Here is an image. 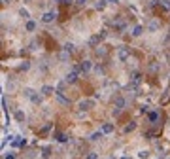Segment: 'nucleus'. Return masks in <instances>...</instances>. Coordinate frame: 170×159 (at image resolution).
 Listing matches in <instances>:
<instances>
[{
	"instance_id": "f257e3e1",
	"label": "nucleus",
	"mask_w": 170,
	"mask_h": 159,
	"mask_svg": "<svg viewBox=\"0 0 170 159\" xmlns=\"http://www.w3.org/2000/svg\"><path fill=\"white\" fill-rule=\"evenodd\" d=\"M140 80H142L140 72H132V74H130V85H129V87H130V89H134V87L140 83Z\"/></svg>"
},
{
	"instance_id": "f03ea898",
	"label": "nucleus",
	"mask_w": 170,
	"mask_h": 159,
	"mask_svg": "<svg viewBox=\"0 0 170 159\" xmlns=\"http://www.w3.org/2000/svg\"><path fill=\"white\" fill-rule=\"evenodd\" d=\"M55 19H57V14H55V12H47V14H44L42 21H44V23H53Z\"/></svg>"
},
{
	"instance_id": "7ed1b4c3",
	"label": "nucleus",
	"mask_w": 170,
	"mask_h": 159,
	"mask_svg": "<svg viewBox=\"0 0 170 159\" xmlns=\"http://www.w3.org/2000/svg\"><path fill=\"white\" fill-rule=\"evenodd\" d=\"M55 97H57V100L61 102V104H64V106H68V104H70V100H68L66 97H64L63 93H61V91H57V93H55Z\"/></svg>"
},
{
	"instance_id": "20e7f679",
	"label": "nucleus",
	"mask_w": 170,
	"mask_h": 159,
	"mask_svg": "<svg viewBox=\"0 0 170 159\" xmlns=\"http://www.w3.org/2000/svg\"><path fill=\"white\" fill-rule=\"evenodd\" d=\"M117 57H119L121 61H127V59H129V49H127V47H119V51H117Z\"/></svg>"
},
{
	"instance_id": "39448f33",
	"label": "nucleus",
	"mask_w": 170,
	"mask_h": 159,
	"mask_svg": "<svg viewBox=\"0 0 170 159\" xmlns=\"http://www.w3.org/2000/svg\"><path fill=\"white\" fill-rule=\"evenodd\" d=\"M94 106V100H81L80 102V110H89Z\"/></svg>"
},
{
	"instance_id": "423d86ee",
	"label": "nucleus",
	"mask_w": 170,
	"mask_h": 159,
	"mask_svg": "<svg viewBox=\"0 0 170 159\" xmlns=\"http://www.w3.org/2000/svg\"><path fill=\"white\" fill-rule=\"evenodd\" d=\"M64 82H66V83H76V82H78V72H70V74L66 76V80H64Z\"/></svg>"
},
{
	"instance_id": "0eeeda50",
	"label": "nucleus",
	"mask_w": 170,
	"mask_h": 159,
	"mask_svg": "<svg viewBox=\"0 0 170 159\" xmlns=\"http://www.w3.org/2000/svg\"><path fill=\"white\" fill-rule=\"evenodd\" d=\"M42 93H44V95L47 97V95H53V93H57V91H55L51 85H44V87H42Z\"/></svg>"
},
{
	"instance_id": "6e6552de",
	"label": "nucleus",
	"mask_w": 170,
	"mask_h": 159,
	"mask_svg": "<svg viewBox=\"0 0 170 159\" xmlns=\"http://www.w3.org/2000/svg\"><path fill=\"white\" fill-rule=\"evenodd\" d=\"M11 144H13L15 148H21V146H25V144H27V140H25V138H21V136H17V140H13Z\"/></svg>"
},
{
	"instance_id": "1a4fd4ad",
	"label": "nucleus",
	"mask_w": 170,
	"mask_h": 159,
	"mask_svg": "<svg viewBox=\"0 0 170 159\" xmlns=\"http://www.w3.org/2000/svg\"><path fill=\"white\" fill-rule=\"evenodd\" d=\"M89 68H91V61H83V63L80 64V70H81V72H87Z\"/></svg>"
},
{
	"instance_id": "9d476101",
	"label": "nucleus",
	"mask_w": 170,
	"mask_h": 159,
	"mask_svg": "<svg viewBox=\"0 0 170 159\" xmlns=\"http://www.w3.org/2000/svg\"><path fill=\"white\" fill-rule=\"evenodd\" d=\"M102 133H113V125L112 123H104L102 125Z\"/></svg>"
},
{
	"instance_id": "9b49d317",
	"label": "nucleus",
	"mask_w": 170,
	"mask_h": 159,
	"mask_svg": "<svg viewBox=\"0 0 170 159\" xmlns=\"http://www.w3.org/2000/svg\"><path fill=\"white\" fill-rule=\"evenodd\" d=\"M55 138H57L59 142H66V140H68V136L63 135V133H55Z\"/></svg>"
},
{
	"instance_id": "f8f14e48",
	"label": "nucleus",
	"mask_w": 170,
	"mask_h": 159,
	"mask_svg": "<svg viewBox=\"0 0 170 159\" xmlns=\"http://www.w3.org/2000/svg\"><path fill=\"white\" fill-rule=\"evenodd\" d=\"M102 135H104V133L102 131H96V133H93V135H91V140H100V138H102Z\"/></svg>"
},
{
	"instance_id": "ddd939ff",
	"label": "nucleus",
	"mask_w": 170,
	"mask_h": 159,
	"mask_svg": "<svg viewBox=\"0 0 170 159\" xmlns=\"http://www.w3.org/2000/svg\"><path fill=\"white\" fill-rule=\"evenodd\" d=\"M123 106H125V99H121V97H119V99H115V108H123Z\"/></svg>"
},
{
	"instance_id": "4468645a",
	"label": "nucleus",
	"mask_w": 170,
	"mask_h": 159,
	"mask_svg": "<svg viewBox=\"0 0 170 159\" xmlns=\"http://www.w3.org/2000/svg\"><path fill=\"white\" fill-rule=\"evenodd\" d=\"M148 118H149V121H151V123H155L157 119H159V114H157V112H149Z\"/></svg>"
},
{
	"instance_id": "2eb2a0df",
	"label": "nucleus",
	"mask_w": 170,
	"mask_h": 159,
	"mask_svg": "<svg viewBox=\"0 0 170 159\" xmlns=\"http://www.w3.org/2000/svg\"><path fill=\"white\" fill-rule=\"evenodd\" d=\"M134 127H136V123H134V121H130L129 125H125V133H130V131H134Z\"/></svg>"
},
{
	"instance_id": "dca6fc26",
	"label": "nucleus",
	"mask_w": 170,
	"mask_h": 159,
	"mask_svg": "<svg viewBox=\"0 0 170 159\" xmlns=\"http://www.w3.org/2000/svg\"><path fill=\"white\" fill-rule=\"evenodd\" d=\"M142 32H144V27H140V25H138V27H134V30H132V34H134V36H140Z\"/></svg>"
},
{
	"instance_id": "f3484780",
	"label": "nucleus",
	"mask_w": 170,
	"mask_h": 159,
	"mask_svg": "<svg viewBox=\"0 0 170 159\" xmlns=\"http://www.w3.org/2000/svg\"><path fill=\"white\" fill-rule=\"evenodd\" d=\"M15 119H17V121H23V119H25V114H23L21 110H17V112H15Z\"/></svg>"
},
{
	"instance_id": "a211bd4d",
	"label": "nucleus",
	"mask_w": 170,
	"mask_h": 159,
	"mask_svg": "<svg viewBox=\"0 0 170 159\" xmlns=\"http://www.w3.org/2000/svg\"><path fill=\"white\" fill-rule=\"evenodd\" d=\"M34 28H36V23H34V21H28V23H27V30H28V32H32Z\"/></svg>"
},
{
	"instance_id": "6ab92c4d",
	"label": "nucleus",
	"mask_w": 170,
	"mask_h": 159,
	"mask_svg": "<svg viewBox=\"0 0 170 159\" xmlns=\"http://www.w3.org/2000/svg\"><path fill=\"white\" fill-rule=\"evenodd\" d=\"M104 6H106V2H104V0H100V2H96V6H94V8L98 9V12H102V9H104Z\"/></svg>"
},
{
	"instance_id": "aec40b11",
	"label": "nucleus",
	"mask_w": 170,
	"mask_h": 159,
	"mask_svg": "<svg viewBox=\"0 0 170 159\" xmlns=\"http://www.w3.org/2000/svg\"><path fill=\"white\" fill-rule=\"evenodd\" d=\"M64 51L72 53V51H74V44H70V42H68V44H64Z\"/></svg>"
},
{
	"instance_id": "412c9836",
	"label": "nucleus",
	"mask_w": 170,
	"mask_h": 159,
	"mask_svg": "<svg viewBox=\"0 0 170 159\" xmlns=\"http://www.w3.org/2000/svg\"><path fill=\"white\" fill-rule=\"evenodd\" d=\"M30 100H32V102H36V104H40V102H42V97L40 95H32Z\"/></svg>"
},
{
	"instance_id": "4be33fe9",
	"label": "nucleus",
	"mask_w": 170,
	"mask_h": 159,
	"mask_svg": "<svg viewBox=\"0 0 170 159\" xmlns=\"http://www.w3.org/2000/svg\"><path fill=\"white\" fill-rule=\"evenodd\" d=\"M42 155H44V159H47V157L51 155V148H49V146H47V148H44V154H42Z\"/></svg>"
},
{
	"instance_id": "5701e85b",
	"label": "nucleus",
	"mask_w": 170,
	"mask_h": 159,
	"mask_svg": "<svg viewBox=\"0 0 170 159\" xmlns=\"http://www.w3.org/2000/svg\"><path fill=\"white\" fill-rule=\"evenodd\" d=\"M85 159H98V154H96V152H89Z\"/></svg>"
},
{
	"instance_id": "b1692460",
	"label": "nucleus",
	"mask_w": 170,
	"mask_h": 159,
	"mask_svg": "<svg viewBox=\"0 0 170 159\" xmlns=\"http://www.w3.org/2000/svg\"><path fill=\"white\" fill-rule=\"evenodd\" d=\"M161 6H163L165 9H170V0H163V2H161Z\"/></svg>"
},
{
	"instance_id": "393cba45",
	"label": "nucleus",
	"mask_w": 170,
	"mask_h": 159,
	"mask_svg": "<svg viewBox=\"0 0 170 159\" xmlns=\"http://www.w3.org/2000/svg\"><path fill=\"white\" fill-rule=\"evenodd\" d=\"M157 27H159V23H157V21H151V23H149V30H155Z\"/></svg>"
},
{
	"instance_id": "a878e982",
	"label": "nucleus",
	"mask_w": 170,
	"mask_h": 159,
	"mask_svg": "<svg viewBox=\"0 0 170 159\" xmlns=\"http://www.w3.org/2000/svg\"><path fill=\"white\" fill-rule=\"evenodd\" d=\"M148 155H149V152H140V154H138V157H140V159H146Z\"/></svg>"
},
{
	"instance_id": "bb28decb",
	"label": "nucleus",
	"mask_w": 170,
	"mask_h": 159,
	"mask_svg": "<svg viewBox=\"0 0 170 159\" xmlns=\"http://www.w3.org/2000/svg\"><path fill=\"white\" fill-rule=\"evenodd\" d=\"M68 55H70L68 51H63V53H61V61H66V59H68Z\"/></svg>"
},
{
	"instance_id": "cd10ccee",
	"label": "nucleus",
	"mask_w": 170,
	"mask_h": 159,
	"mask_svg": "<svg viewBox=\"0 0 170 159\" xmlns=\"http://www.w3.org/2000/svg\"><path fill=\"white\" fill-rule=\"evenodd\" d=\"M51 129V123H47V125H44V127H42V133H47Z\"/></svg>"
},
{
	"instance_id": "c85d7f7f",
	"label": "nucleus",
	"mask_w": 170,
	"mask_h": 159,
	"mask_svg": "<svg viewBox=\"0 0 170 159\" xmlns=\"http://www.w3.org/2000/svg\"><path fill=\"white\" fill-rule=\"evenodd\" d=\"M4 159H15V154H6Z\"/></svg>"
},
{
	"instance_id": "c756f323",
	"label": "nucleus",
	"mask_w": 170,
	"mask_h": 159,
	"mask_svg": "<svg viewBox=\"0 0 170 159\" xmlns=\"http://www.w3.org/2000/svg\"><path fill=\"white\" fill-rule=\"evenodd\" d=\"M76 4L78 6H85V4H87V0H76Z\"/></svg>"
},
{
	"instance_id": "7c9ffc66",
	"label": "nucleus",
	"mask_w": 170,
	"mask_h": 159,
	"mask_svg": "<svg viewBox=\"0 0 170 159\" xmlns=\"http://www.w3.org/2000/svg\"><path fill=\"white\" fill-rule=\"evenodd\" d=\"M21 15H23V17H28V12L25 8H21Z\"/></svg>"
},
{
	"instance_id": "2f4dec72",
	"label": "nucleus",
	"mask_w": 170,
	"mask_h": 159,
	"mask_svg": "<svg viewBox=\"0 0 170 159\" xmlns=\"http://www.w3.org/2000/svg\"><path fill=\"white\" fill-rule=\"evenodd\" d=\"M28 66H30V64H28V63H23V64H21V70H27Z\"/></svg>"
},
{
	"instance_id": "473e14b6",
	"label": "nucleus",
	"mask_w": 170,
	"mask_h": 159,
	"mask_svg": "<svg viewBox=\"0 0 170 159\" xmlns=\"http://www.w3.org/2000/svg\"><path fill=\"white\" fill-rule=\"evenodd\" d=\"M72 2H74V0H63V4H64V6H70Z\"/></svg>"
},
{
	"instance_id": "72a5a7b5",
	"label": "nucleus",
	"mask_w": 170,
	"mask_h": 159,
	"mask_svg": "<svg viewBox=\"0 0 170 159\" xmlns=\"http://www.w3.org/2000/svg\"><path fill=\"white\" fill-rule=\"evenodd\" d=\"M108 4H117V0H106Z\"/></svg>"
},
{
	"instance_id": "f704fd0d",
	"label": "nucleus",
	"mask_w": 170,
	"mask_h": 159,
	"mask_svg": "<svg viewBox=\"0 0 170 159\" xmlns=\"http://www.w3.org/2000/svg\"><path fill=\"white\" fill-rule=\"evenodd\" d=\"M53 2H61V0H53Z\"/></svg>"
},
{
	"instance_id": "c9c22d12",
	"label": "nucleus",
	"mask_w": 170,
	"mask_h": 159,
	"mask_svg": "<svg viewBox=\"0 0 170 159\" xmlns=\"http://www.w3.org/2000/svg\"><path fill=\"white\" fill-rule=\"evenodd\" d=\"M123 159H130V157H123Z\"/></svg>"
}]
</instances>
